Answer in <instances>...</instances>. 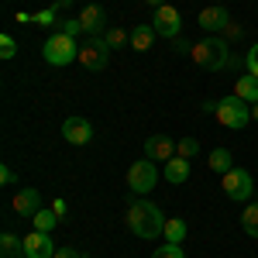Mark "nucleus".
Masks as SVG:
<instances>
[{
	"label": "nucleus",
	"instance_id": "16",
	"mask_svg": "<svg viewBox=\"0 0 258 258\" xmlns=\"http://www.w3.org/2000/svg\"><path fill=\"white\" fill-rule=\"evenodd\" d=\"M155 38H159V35H155L152 21L131 28V48H135V52H152V48H155Z\"/></svg>",
	"mask_w": 258,
	"mask_h": 258
},
{
	"label": "nucleus",
	"instance_id": "35",
	"mask_svg": "<svg viewBox=\"0 0 258 258\" xmlns=\"http://www.w3.org/2000/svg\"><path fill=\"white\" fill-rule=\"evenodd\" d=\"M52 210H55L59 220H62V217H66V210H69V203H66V200H55V203H52Z\"/></svg>",
	"mask_w": 258,
	"mask_h": 258
},
{
	"label": "nucleus",
	"instance_id": "3",
	"mask_svg": "<svg viewBox=\"0 0 258 258\" xmlns=\"http://www.w3.org/2000/svg\"><path fill=\"white\" fill-rule=\"evenodd\" d=\"M214 117H217L227 131H241V127L251 120V103L241 100L238 93H231V97L217 100V114H214Z\"/></svg>",
	"mask_w": 258,
	"mask_h": 258
},
{
	"label": "nucleus",
	"instance_id": "20",
	"mask_svg": "<svg viewBox=\"0 0 258 258\" xmlns=\"http://www.w3.org/2000/svg\"><path fill=\"white\" fill-rule=\"evenodd\" d=\"M241 231L258 241V203H244V210H241Z\"/></svg>",
	"mask_w": 258,
	"mask_h": 258
},
{
	"label": "nucleus",
	"instance_id": "6",
	"mask_svg": "<svg viewBox=\"0 0 258 258\" xmlns=\"http://www.w3.org/2000/svg\"><path fill=\"white\" fill-rule=\"evenodd\" d=\"M110 45L103 41V35H93V38H86L80 45V66L86 73H103L107 69V62H110Z\"/></svg>",
	"mask_w": 258,
	"mask_h": 258
},
{
	"label": "nucleus",
	"instance_id": "1",
	"mask_svg": "<svg viewBox=\"0 0 258 258\" xmlns=\"http://www.w3.org/2000/svg\"><path fill=\"white\" fill-rule=\"evenodd\" d=\"M165 214H162L155 203H148V200H135L131 207H127V217L124 224L131 227V234L141 241H159L165 234Z\"/></svg>",
	"mask_w": 258,
	"mask_h": 258
},
{
	"label": "nucleus",
	"instance_id": "24",
	"mask_svg": "<svg viewBox=\"0 0 258 258\" xmlns=\"http://www.w3.org/2000/svg\"><path fill=\"white\" fill-rule=\"evenodd\" d=\"M152 258H186V251H182V244L165 241V244H159V248H155V255H152Z\"/></svg>",
	"mask_w": 258,
	"mask_h": 258
},
{
	"label": "nucleus",
	"instance_id": "37",
	"mask_svg": "<svg viewBox=\"0 0 258 258\" xmlns=\"http://www.w3.org/2000/svg\"><path fill=\"white\" fill-rule=\"evenodd\" d=\"M145 4H148V7H162L165 0H145Z\"/></svg>",
	"mask_w": 258,
	"mask_h": 258
},
{
	"label": "nucleus",
	"instance_id": "8",
	"mask_svg": "<svg viewBox=\"0 0 258 258\" xmlns=\"http://www.w3.org/2000/svg\"><path fill=\"white\" fill-rule=\"evenodd\" d=\"M152 28H155V35L159 38H179V31H182V14H179L172 4H162L155 7V14H152Z\"/></svg>",
	"mask_w": 258,
	"mask_h": 258
},
{
	"label": "nucleus",
	"instance_id": "9",
	"mask_svg": "<svg viewBox=\"0 0 258 258\" xmlns=\"http://www.w3.org/2000/svg\"><path fill=\"white\" fill-rule=\"evenodd\" d=\"M80 21H83V35L86 38L103 35L107 31V11H103V4H86L80 11Z\"/></svg>",
	"mask_w": 258,
	"mask_h": 258
},
{
	"label": "nucleus",
	"instance_id": "31",
	"mask_svg": "<svg viewBox=\"0 0 258 258\" xmlns=\"http://www.w3.org/2000/svg\"><path fill=\"white\" fill-rule=\"evenodd\" d=\"M241 35H244V28H241V24H234V21L224 28V38H241Z\"/></svg>",
	"mask_w": 258,
	"mask_h": 258
},
{
	"label": "nucleus",
	"instance_id": "14",
	"mask_svg": "<svg viewBox=\"0 0 258 258\" xmlns=\"http://www.w3.org/2000/svg\"><path fill=\"white\" fill-rule=\"evenodd\" d=\"M14 210H18L21 217H35L41 210V193L35 189V186H24L18 197H14Z\"/></svg>",
	"mask_w": 258,
	"mask_h": 258
},
{
	"label": "nucleus",
	"instance_id": "5",
	"mask_svg": "<svg viewBox=\"0 0 258 258\" xmlns=\"http://www.w3.org/2000/svg\"><path fill=\"white\" fill-rule=\"evenodd\" d=\"M220 186H224V197L234 200V203H251V193H255V179L248 169H241L234 165L231 172H224L220 176Z\"/></svg>",
	"mask_w": 258,
	"mask_h": 258
},
{
	"label": "nucleus",
	"instance_id": "27",
	"mask_svg": "<svg viewBox=\"0 0 258 258\" xmlns=\"http://www.w3.org/2000/svg\"><path fill=\"white\" fill-rule=\"evenodd\" d=\"M59 31L69 35V38H76V35H83V21L80 18H66V21H59Z\"/></svg>",
	"mask_w": 258,
	"mask_h": 258
},
{
	"label": "nucleus",
	"instance_id": "4",
	"mask_svg": "<svg viewBox=\"0 0 258 258\" xmlns=\"http://www.w3.org/2000/svg\"><path fill=\"white\" fill-rule=\"evenodd\" d=\"M41 55H45L48 66H69V62H80V45H76V38L55 31V35H48V41L41 45Z\"/></svg>",
	"mask_w": 258,
	"mask_h": 258
},
{
	"label": "nucleus",
	"instance_id": "23",
	"mask_svg": "<svg viewBox=\"0 0 258 258\" xmlns=\"http://www.w3.org/2000/svg\"><path fill=\"white\" fill-rule=\"evenodd\" d=\"M103 41H107L110 48H131V35H127L124 28H107V31H103Z\"/></svg>",
	"mask_w": 258,
	"mask_h": 258
},
{
	"label": "nucleus",
	"instance_id": "25",
	"mask_svg": "<svg viewBox=\"0 0 258 258\" xmlns=\"http://www.w3.org/2000/svg\"><path fill=\"white\" fill-rule=\"evenodd\" d=\"M35 24H41V28H55V24H59V11H55V7L38 11V14H35Z\"/></svg>",
	"mask_w": 258,
	"mask_h": 258
},
{
	"label": "nucleus",
	"instance_id": "29",
	"mask_svg": "<svg viewBox=\"0 0 258 258\" xmlns=\"http://www.w3.org/2000/svg\"><path fill=\"white\" fill-rule=\"evenodd\" d=\"M244 69H248L251 76H258V41L248 48V55H244Z\"/></svg>",
	"mask_w": 258,
	"mask_h": 258
},
{
	"label": "nucleus",
	"instance_id": "22",
	"mask_svg": "<svg viewBox=\"0 0 258 258\" xmlns=\"http://www.w3.org/2000/svg\"><path fill=\"white\" fill-rule=\"evenodd\" d=\"M165 241H172V244H182V238H186V220L182 217H169L165 220V234H162Z\"/></svg>",
	"mask_w": 258,
	"mask_h": 258
},
{
	"label": "nucleus",
	"instance_id": "2",
	"mask_svg": "<svg viewBox=\"0 0 258 258\" xmlns=\"http://www.w3.org/2000/svg\"><path fill=\"white\" fill-rule=\"evenodd\" d=\"M189 59L197 62L200 69H207V73H220L231 62V45H227L224 35H207L203 41H197L189 48Z\"/></svg>",
	"mask_w": 258,
	"mask_h": 258
},
{
	"label": "nucleus",
	"instance_id": "28",
	"mask_svg": "<svg viewBox=\"0 0 258 258\" xmlns=\"http://www.w3.org/2000/svg\"><path fill=\"white\" fill-rule=\"evenodd\" d=\"M18 55V41L11 38V35H4L0 38V59H14Z\"/></svg>",
	"mask_w": 258,
	"mask_h": 258
},
{
	"label": "nucleus",
	"instance_id": "7",
	"mask_svg": "<svg viewBox=\"0 0 258 258\" xmlns=\"http://www.w3.org/2000/svg\"><path fill=\"white\" fill-rule=\"evenodd\" d=\"M127 186H131V193H152L155 186H159V165L152 159H138L131 162V169H127Z\"/></svg>",
	"mask_w": 258,
	"mask_h": 258
},
{
	"label": "nucleus",
	"instance_id": "26",
	"mask_svg": "<svg viewBox=\"0 0 258 258\" xmlns=\"http://www.w3.org/2000/svg\"><path fill=\"white\" fill-rule=\"evenodd\" d=\"M197 152H200V141H197V138H182V141L176 145V155H182V159H193Z\"/></svg>",
	"mask_w": 258,
	"mask_h": 258
},
{
	"label": "nucleus",
	"instance_id": "11",
	"mask_svg": "<svg viewBox=\"0 0 258 258\" xmlns=\"http://www.w3.org/2000/svg\"><path fill=\"white\" fill-rule=\"evenodd\" d=\"M62 138L69 141V145H86V141L93 138V124L86 117H66L62 120Z\"/></svg>",
	"mask_w": 258,
	"mask_h": 258
},
{
	"label": "nucleus",
	"instance_id": "17",
	"mask_svg": "<svg viewBox=\"0 0 258 258\" xmlns=\"http://www.w3.org/2000/svg\"><path fill=\"white\" fill-rule=\"evenodd\" d=\"M234 93H238L241 100H248V103H258V76H251V73L238 76V83H234Z\"/></svg>",
	"mask_w": 258,
	"mask_h": 258
},
{
	"label": "nucleus",
	"instance_id": "10",
	"mask_svg": "<svg viewBox=\"0 0 258 258\" xmlns=\"http://www.w3.org/2000/svg\"><path fill=\"white\" fill-rule=\"evenodd\" d=\"M55 241L52 234H45V231H31L28 238H24V255L28 258H55Z\"/></svg>",
	"mask_w": 258,
	"mask_h": 258
},
{
	"label": "nucleus",
	"instance_id": "19",
	"mask_svg": "<svg viewBox=\"0 0 258 258\" xmlns=\"http://www.w3.org/2000/svg\"><path fill=\"white\" fill-rule=\"evenodd\" d=\"M207 165H210V172H220V176H224V172L234 169V155H231L227 148H214L210 159H207Z\"/></svg>",
	"mask_w": 258,
	"mask_h": 258
},
{
	"label": "nucleus",
	"instance_id": "38",
	"mask_svg": "<svg viewBox=\"0 0 258 258\" xmlns=\"http://www.w3.org/2000/svg\"><path fill=\"white\" fill-rule=\"evenodd\" d=\"M251 117H255V120H258V103H251Z\"/></svg>",
	"mask_w": 258,
	"mask_h": 258
},
{
	"label": "nucleus",
	"instance_id": "18",
	"mask_svg": "<svg viewBox=\"0 0 258 258\" xmlns=\"http://www.w3.org/2000/svg\"><path fill=\"white\" fill-rule=\"evenodd\" d=\"M0 258H28L24 255V238H18V234H4L0 238Z\"/></svg>",
	"mask_w": 258,
	"mask_h": 258
},
{
	"label": "nucleus",
	"instance_id": "12",
	"mask_svg": "<svg viewBox=\"0 0 258 258\" xmlns=\"http://www.w3.org/2000/svg\"><path fill=\"white\" fill-rule=\"evenodd\" d=\"M197 21H200V28H203L207 35H220V31L231 24V14H227V7H203Z\"/></svg>",
	"mask_w": 258,
	"mask_h": 258
},
{
	"label": "nucleus",
	"instance_id": "34",
	"mask_svg": "<svg viewBox=\"0 0 258 258\" xmlns=\"http://www.w3.org/2000/svg\"><path fill=\"white\" fill-rule=\"evenodd\" d=\"M189 48H193V45H186L182 38H172V52H179V55H182V52H189Z\"/></svg>",
	"mask_w": 258,
	"mask_h": 258
},
{
	"label": "nucleus",
	"instance_id": "32",
	"mask_svg": "<svg viewBox=\"0 0 258 258\" xmlns=\"http://www.w3.org/2000/svg\"><path fill=\"white\" fill-rule=\"evenodd\" d=\"M55 258H83V255L73 248V244H66V248H59V251H55Z\"/></svg>",
	"mask_w": 258,
	"mask_h": 258
},
{
	"label": "nucleus",
	"instance_id": "30",
	"mask_svg": "<svg viewBox=\"0 0 258 258\" xmlns=\"http://www.w3.org/2000/svg\"><path fill=\"white\" fill-rule=\"evenodd\" d=\"M0 182H4V186H14V182H18V176H14V169H11V165H4V169H0Z\"/></svg>",
	"mask_w": 258,
	"mask_h": 258
},
{
	"label": "nucleus",
	"instance_id": "15",
	"mask_svg": "<svg viewBox=\"0 0 258 258\" xmlns=\"http://www.w3.org/2000/svg\"><path fill=\"white\" fill-rule=\"evenodd\" d=\"M162 176H165V182H172V186H182L189 179V159H182V155L169 159L162 165Z\"/></svg>",
	"mask_w": 258,
	"mask_h": 258
},
{
	"label": "nucleus",
	"instance_id": "13",
	"mask_svg": "<svg viewBox=\"0 0 258 258\" xmlns=\"http://www.w3.org/2000/svg\"><path fill=\"white\" fill-rule=\"evenodd\" d=\"M145 159H159V162H169L176 159V141L165 138V135H152V138L145 141Z\"/></svg>",
	"mask_w": 258,
	"mask_h": 258
},
{
	"label": "nucleus",
	"instance_id": "33",
	"mask_svg": "<svg viewBox=\"0 0 258 258\" xmlns=\"http://www.w3.org/2000/svg\"><path fill=\"white\" fill-rule=\"evenodd\" d=\"M14 21H18V24H35V14H28V11H18V14H14Z\"/></svg>",
	"mask_w": 258,
	"mask_h": 258
},
{
	"label": "nucleus",
	"instance_id": "21",
	"mask_svg": "<svg viewBox=\"0 0 258 258\" xmlns=\"http://www.w3.org/2000/svg\"><path fill=\"white\" fill-rule=\"evenodd\" d=\"M31 224H35V231H45V234H52V231H55V224H59V214H55V210H45V207H41L38 214L31 217Z\"/></svg>",
	"mask_w": 258,
	"mask_h": 258
},
{
	"label": "nucleus",
	"instance_id": "36",
	"mask_svg": "<svg viewBox=\"0 0 258 258\" xmlns=\"http://www.w3.org/2000/svg\"><path fill=\"white\" fill-rule=\"evenodd\" d=\"M52 7H55V11H69V7H73V0H55Z\"/></svg>",
	"mask_w": 258,
	"mask_h": 258
}]
</instances>
